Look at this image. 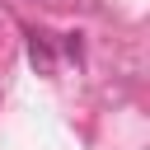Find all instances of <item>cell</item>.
Here are the masks:
<instances>
[{
	"label": "cell",
	"instance_id": "2",
	"mask_svg": "<svg viewBox=\"0 0 150 150\" xmlns=\"http://www.w3.org/2000/svg\"><path fill=\"white\" fill-rule=\"evenodd\" d=\"M61 47H66V52H70V56L80 61V38H75V33H66V42H61Z\"/></svg>",
	"mask_w": 150,
	"mask_h": 150
},
{
	"label": "cell",
	"instance_id": "1",
	"mask_svg": "<svg viewBox=\"0 0 150 150\" xmlns=\"http://www.w3.org/2000/svg\"><path fill=\"white\" fill-rule=\"evenodd\" d=\"M28 61H33L42 75L56 66V56H52V47H47V33H28Z\"/></svg>",
	"mask_w": 150,
	"mask_h": 150
}]
</instances>
